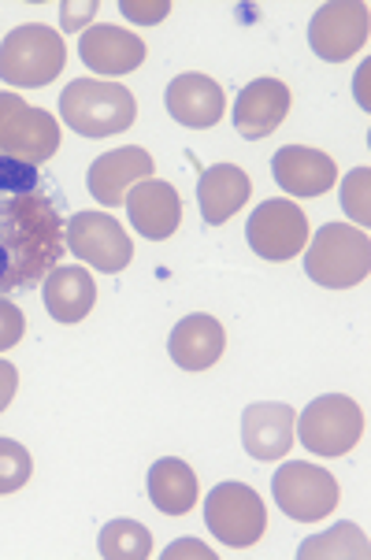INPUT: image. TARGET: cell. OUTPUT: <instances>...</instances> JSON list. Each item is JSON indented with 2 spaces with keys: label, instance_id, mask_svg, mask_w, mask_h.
I'll return each instance as SVG.
<instances>
[{
  "label": "cell",
  "instance_id": "6da1fadb",
  "mask_svg": "<svg viewBox=\"0 0 371 560\" xmlns=\"http://www.w3.org/2000/svg\"><path fill=\"white\" fill-rule=\"evenodd\" d=\"M63 249V215L42 171L0 156V298L45 282Z\"/></svg>",
  "mask_w": 371,
  "mask_h": 560
},
{
  "label": "cell",
  "instance_id": "7a4b0ae2",
  "mask_svg": "<svg viewBox=\"0 0 371 560\" xmlns=\"http://www.w3.org/2000/svg\"><path fill=\"white\" fill-rule=\"evenodd\" d=\"M60 116L82 138H112L135 127L138 101L123 82L74 79L60 93Z\"/></svg>",
  "mask_w": 371,
  "mask_h": 560
},
{
  "label": "cell",
  "instance_id": "3957f363",
  "mask_svg": "<svg viewBox=\"0 0 371 560\" xmlns=\"http://www.w3.org/2000/svg\"><path fill=\"white\" fill-rule=\"evenodd\" d=\"M68 68V45L63 34L45 23L15 26L0 42V79L15 90H42Z\"/></svg>",
  "mask_w": 371,
  "mask_h": 560
},
{
  "label": "cell",
  "instance_id": "277c9868",
  "mask_svg": "<svg viewBox=\"0 0 371 560\" xmlns=\"http://www.w3.org/2000/svg\"><path fill=\"white\" fill-rule=\"evenodd\" d=\"M304 271L327 290L360 287L371 271V242L353 223H327L304 245Z\"/></svg>",
  "mask_w": 371,
  "mask_h": 560
},
{
  "label": "cell",
  "instance_id": "5b68a950",
  "mask_svg": "<svg viewBox=\"0 0 371 560\" xmlns=\"http://www.w3.org/2000/svg\"><path fill=\"white\" fill-rule=\"evenodd\" d=\"M293 434L301 445L316 457H346L364 439V412L353 397L346 394H323L298 416Z\"/></svg>",
  "mask_w": 371,
  "mask_h": 560
},
{
  "label": "cell",
  "instance_id": "8992f818",
  "mask_svg": "<svg viewBox=\"0 0 371 560\" xmlns=\"http://www.w3.org/2000/svg\"><path fill=\"white\" fill-rule=\"evenodd\" d=\"M60 153V122L19 93H0V156L19 164H49Z\"/></svg>",
  "mask_w": 371,
  "mask_h": 560
},
{
  "label": "cell",
  "instance_id": "52a82bcc",
  "mask_svg": "<svg viewBox=\"0 0 371 560\" xmlns=\"http://www.w3.org/2000/svg\"><path fill=\"white\" fill-rule=\"evenodd\" d=\"M205 524L216 535V542L227 549H253L268 530V509L260 493L245 482H220L208 490Z\"/></svg>",
  "mask_w": 371,
  "mask_h": 560
},
{
  "label": "cell",
  "instance_id": "ba28073f",
  "mask_svg": "<svg viewBox=\"0 0 371 560\" xmlns=\"http://www.w3.org/2000/svg\"><path fill=\"white\" fill-rule=\"evenodd\" d=\"M271 493L275 505L298 524H316V520H327L338 509V479L320 464H282L271 479Z\"/></svg>",
  "mask_w": 371,
  "mask_h": 560
},
{
  "label": "cell",
  "instance_id": "9c48e42d",
  "mask_svg": "<svg viewBox=\"0 0 371 560\" xmlns=\"http://www.w3.org/2000/svg\"><path fill=\"white\" fill-rule=\"evenodd\" d=\"M63 245L71 256H79L82 264L104 275H119L135 256L130 234L104 212H74L63 223Z\"/></svg>",
  "mask_w": 371,
  "mask_h": 560
},
{
  "label": "cell",
  "instance_id": "30bf717a",
  "mask_svg": "<svg viewBox=\"0 0 371 560\" xmlns=\"http://www.w3.org/2000/svg\"><path fill=\"white\" fill-rule=\"evenodd\" d=\"M371 12L364 0H331L309 23V45L320 60L346 63L368 45Z\"/></svg>",
  "mask_w": 371,
  "mask_h": 560
},
{
  "label": "cell",
  "instance_id": "8fae6325",
  "mask_svg": "<svg viewBox=\"0 0 371 560\" xmlns=\"http://www.w3.org/2000/svg\"><path fill=\"white\" fill-rule=\"evenodd\" d=\"M245 238H250V249L256 256H264V260L271 264L293 260L309 245V215L290 197H275V201H264L250 215Z\"/></svg>",
  "mask_w": 371,
  "mask_h": 560
},
{
  "label": "cell",
  "instance_id": "7c38bea8",
  "mask_svg": "<svg viewBox=\"0 0 371 560\" xmlns=\"http://www.w3.org/2000/svg\"><path fill=\"white\" fill-rule=\"evenodd\" d=\"M79 56L93 74H104V82H116L119 74H130L146 63V42L112 23H97L82 31Z\"/></svg>",
  "mask_w": 371,
  "mask_h": 560
},
{
  "label": "cell",
  "instance_id": "4fadbf2b",
  "mask_svg": "<svg viewBox=\"0 0 371 560\" xmlns=\"http://www.w3.org/2000/svg\"><path fill=\"white\" fill-rule=\"evenodd\" d=\"M156 171V160H152L141 145H123L112 149V153L97 156L90 164V175H85V186L97 197L104 208H116L119 201H127V194L138 183H146Z\"/></svg>",
  "mask_w": 371,
  "mask_h": 560
},
{
  "label": "cell",
  "instance_id": "5bb4252c",
  "mask_svg": "<svg viewBox=\"0 0 371 560\" xmlns=\"http://www.w3.org/2000/svg\"><path fill=\"white\" fill-rule=\"evenodd\" d=\"M287 116H290V85L279 79H256L234 101V130L250 141L275 135Z\"/></svg>",
  "mask_w": 371,
  "mask_h": 560
},
{
  "label": "cell",
  "instance_id": "9a60e30c",
  "mask_svg": "<svg viewBox=\"0 0 371 560\" xmlns=\"http://www.w3.org/2000/svg\"><path fill=\"white\" fill-rule=\"evenodd\" d=\"M127 215L135 231L149 242H167L183 223V197L171 183L146 178L127 194Z\"/></svg>",
  "mask_w": 371,
  "mask_h": 560
},
{
  "label": "cell",
  "instance_id": "2e32d148",
  "mask_svg": "<svg viewBox=\"0 0 371 560\" xmlns=\"http://www.w3.org/2000/svg\"><path fill=\"white\" fill-rule=\"evenodd\" d=\"M164 104L175 122H183L189 130H208L223 119L227 97L216 79H208L201 71H186L178 79H171Z\"/></svg>",
  "mask_w": 371,
  "mask_h": 560
},
{
  "label": "cell",
  "instance_id": "e0dca14e",
  "mask_svg": "<svg viewBox=\"0 0 371 560\" xmlns=\"http://www.w3.org/2000/svg\"><path fill=\"white\" fill-rule=\"evenodd\" d=\"M298 412L279 401H260L242 412V445L253 460H282L293 445Z\"/></svg>",
  "mask_w": 371,
  "mask_h": 560
},
{
  "label": "cell",
  "instance_id": "ac0fdd59",
  "mask_svg": "<svg viewBox=\"0 0 371 560\" xmlns=\"http://www.w3.org/2000/svg\"><path fill=\"white\" fill-rule=\"evenodd\" d=\"M271 175L290 197H323L338 183V164L320 149L287 145L271 160Z\"/></svg>",
  "mask_w": 371,
  "mask_h": 560
},
{
  "label": "cell",
  "instance_id": "d6986e66",
  "mask_svg": "<svg viewBox=\"0 0 371 560\" xmlns=\"http://www.w3.org/2000/svg\"><path fill=\"white\" fill-rule=\"evenodd\" d=\"M223 349H227V330L208 312H194V316L178 319L167 338V353L183 372H208L212 364H220Z\"/></svg>",
  "mask_w": 371,
  "mask_h": 560
},
{
  "label": "cell",
  "instance_id": "ffe728a7",
  "mask_svg": "<svg viewBox=\"0 0 371 560\" xmlns=\"http://www.w3.org/2000/svg\"><path fill=\"white\" fill-rule=\"evenodd\" d=\"M253 194V183L237 164H212L201 171V183H197V205L208 226H220L231 215H237L245 208Z\"/></svg>",
  "mask_w": 371,
  "mask_h": 560
},
{
  "label": "cell",
  "instance_id": "44dd1931",
  "mask_svg": "<svg viewBox=\"0 0 371 560\" xmlns=\"http://www.w3.org/2000/svg\"><path fill=\"white\" fill-rule=\"evenodd\" d=\"M42 301L56 323H82L97 305V282L85 268H56L45 275Z\"/></svg>",
  "mask_w": 371,
  "mask_h": 560
},
{
  "label": "cell",
  "instance_id": "7402d4cb",
  "mask_svg": "<svg viewBox=\"0 0 371 560\" xmlns=\"http://www.w3.org/2000/svg\"><path fill=\"white\" fill-rule=\"evenodd\" d=\"M149 501L156 505L164 516H186L189 509L197 505V476L186 460L178 457H164L149 468Z\"/></svg>",
  "mask_w": 371,
  "mask_h": 560
},
{
  "label": "cell",
  "instance_id": "603a6c76",
  "mask_svg": "<svg viewBox=\"0 0 371 560\" xmlns=\"http://www.w3.org/2000/svg\"><path fill=\"white\" fill-rule=\"evenodd\" d=\"M368 535L357 524H338L323 535L304 538L298 560H368Z\"/></svg>",
  "mask_w": 371,
  "mask_h": 560
},
{
  "label": "cell",
  "instance_id": "cb8c5ba5",
  "mask_svg": "<svg viewBox=\"0 0 371 560\" xmlns=\"http://www.w3.org/2000/svg\"><path fill=\"white\" fill-rule=\"evenodd\" d=\"M97 549L104 560H149L152 557V535L138 520H112L104 524Z\"/></svg>",
  "mask_w": 371,
  "mask_h": 560
},
{
  "label": "cell",
  "instance_id": "d4e9b609",
  "mask_svg": "<svg viewBox=\"0 0 371 560\" xmlns=\"http://www.w3.org/2000/svg\"><path fill=\"white\" fill-rule=\"evenodd\" d=\"M34 476V457L15 439H0V493L23 490Z\"/></svg>",
  "mask_w": 371,
  "mask_h": 560
},
{
  "label": "cell",
  "instance_id": "484cf974",
  "mask_svg": "<svg viewBox=\"0 0 371 560\" xmlns=\"http://www.w3.org/2000/svg\"><path fill=\"white\" fill-rule=\"evenodd\" d=\"M368 186H371V167H353L346 178H341V208H346V215L360 226V231L371 223Z\"/></svg>",
  "mask_w": 371,
  "mask_h": 560
},
{
  "label": "cell",
  "instance_id": "4316f807",
  "mask_svg": "<svg viewBox=\"0 0 371 560\" xmlns=\"http://www.w3.org/2000/svg\"><path fill=\"white\" fill-rule=\"evenodd\" d=\"M26 335V319L23 312H19L12 301L0 298V353H8V349H15L19 341Z\"/></svg>",
  "mask_w": 371,
  "mask_h": 560
},
{
  "label": "cell",
  "instance_id": "83f0119b",
  "mask_svg": "<svg viewBox=\"0 0 371 560\" xmlns=\"http://www.w3.org/2000/svg\"><path fill=\"white\" fill-rule=\"evenodd\" d=\"M119 12L130 19V23H160L164 15H171L167 0H152V4H141V0H119Z\"/></svg>",
  "mask_w": 371,
  "mask_h": 560
},
{
  "label": "cell",
  "instance_id": "f1b7e54d",
  "mask_svg": "<svg viewBox=\"0 0 371 560\" xmlns=\"http://www.w3.org/2000/svg\"><path fill=\"white\" fill-rule=\"evenodd\" d=\"M60 26L68 34H82L85 31V23H90L93 15H97V0H85V4H68V0H63L60 4Z\"/></svg>",
  "mask_w": 371,
  "mask_h": 560
},
{
  "label": "cell",
  "instance_id": "f546056e",
  "mask_svg": "<svg viewBox=\"0 0 371 560\" xmlns=\"http://www.w3.org/2000/svg\"><path fill=\"white\" fill-rule=\"evenodd\" d=\"M178 557H197V560H216V549H208L197 538H178L171 542V549H164V560H178Z\"/></svg>",
  "mask_w": 371,
  "mask_h": 560
},
{
  "label": "cell",
  "instance_id": "4dcf8cb0",
  "mask_svg": "<svg viewBox=\"0 0 371 560\" xmlns=\"http://www.w3.org/2000/svg\"><path fill=\"white\" fill-rule=\"evenodd\" d=\"M15 390H19V372H15V364L0 360V412H4V408L12 405Z\"/></svg>",
  "mask_w": 371,
  "mask_h": 560
},
{
  "label": "cell",
  "instance_id": "1f68e13d",
  "mask_svg": "<svg viewBox=\"0 0 371 560\" xmlns=\"http://www.w3.org/2000/svg\"><path fill=\"white\" fill-rule=\"evenodd\" d=\"M368 74H371V63L364 60V63H360V74H357V101H360V108H371V104H368Z\"/></svg>",
  "mask_w": 371,
  "mask_h": 560
}]
</instances>
